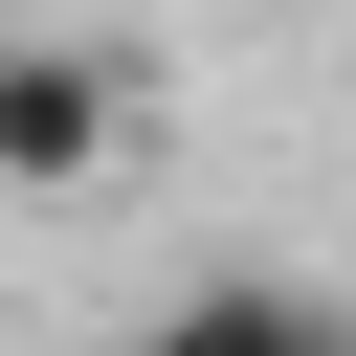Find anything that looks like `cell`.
I'll use <instances>...</instances> for the list:
<instances>
[{
	"label": "cell",
	"mask_w": 356,
	"mask_h": 356,
	"mask_svg": "<svg viewBox=\"0 0 356 356\" xmlns=\"http://www.w3.org/2000/svg\"><path fill=\"white\" fill-rule=\"evenodd\" d=\"M111 178V67L89 44H0V200H89Z\"/></svg>",
	"instance_id": "1"
},
{
	"label": "cell",
	"mask_w": 356,
	"mask_h": 356,
	"mask_svg": "<svg viewBox=\"0 0 356 356\" xmlns=\"http://www.w3.org/2000/svg\"><path fill=\"white\" fill-rule=\"evenodd\" d=\"M134 356H356V334H334L312 289H178V312H156Z\"/></svg>",
	"instance_id": "2"
}]
</instances>
